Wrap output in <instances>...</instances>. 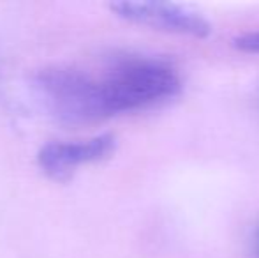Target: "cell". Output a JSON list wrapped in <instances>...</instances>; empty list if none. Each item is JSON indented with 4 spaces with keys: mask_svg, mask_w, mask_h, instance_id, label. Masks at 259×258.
Masks as SVG:
<instances>
[{
    "mask_svg": "<svg viewBox=\"0 0 259 258\" xmlns=\"http://www.w3.org/2000/svg\"><path fill=\"white\" fill-rule=\"evenodd\" d=\"M233 43H235V46L240 52L259 53V30L245 32V34L238 35Z\"/></svg>",
    "mask_w": 259,
    "mask_h": 258,
    "instance_id": "obj_4",
    "label": "cell"
},
{
    "mask_svg": "<svg viewBox=\"0 0 259 258\" xmlns=\"http://www.w3.org/2000/svg\"><path fill=\"white\" fill-rule=\"evenodd\" d=\"M116 149V138L106 133L79 141H57L39 151V168L57 182H65L83 165L108 159Z\"/></svg>",
    "mask_w": 259,
    "mask_h": 258,
    "instance_id": "obj_3",
    "label": "cell"
},
{
    "mask_svg": "<svg viewBox=\"0 0 259 258\" xmlns=\"http://www.w3.org/2000/svg\"><path fill=\"white\" fill-rule=\"evenodd\" d=\"M89 75L97 121L155 106L177 96L182 87L177 65L150 55L120 57L99 75Z\"/></svg>",
    "mask_w": 259,
    "mask_h": 258,
    "instance_id": "obj_1",
    "label": "cell"
},
{
    "mask_svg": "<svg viewBox=\"0 0 259 258\" xmlns=\"http://www.w3.org/2000/svg\"><path fill=\"white\" fill-rule=\"evenodd\" d=\"M254 248H256V255L259 258V228H257V232H256V239H254Z\"/></svg>",
    "mask_w": 259,
    "mask_h": 258,
    "instance_id": "obj_5",
    "label": "cell"
},
{
    "mask_svg": "<svg viewBox=\"0 0 259 258\" xmlns=\"http://www.w3.org/2000/svg\"><path fill=\"white\" fill-rule=\"evenodd\" d=\"M111 11L131 23L189 38H208L211 23L199 11L171 2H116Z\"/></svg>",
    "mask_w": 259,
    "mask_h": 258,
    "instance_id": "obj_2",
    "label": "cell"
}]
</instances>
